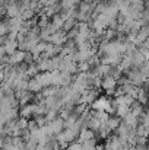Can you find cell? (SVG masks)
Instances as JSON below:
<instances>
[{"mask_svg": "<svg viewBox=\"0 0 149 150\" xmlns=\"http://www.w3.org/2000/svg\"><path fill=\"white\" fill-rule=\"evenodd\" d=\"M145 106L142 105V103H139L138 100H135V103L130 106V112L135 115V117H138V118H142V115L145 114Z\"/></svg>", "mask_w": 149, "mask_h": 150, "instance_id": "cell-8", "label": "cell"}, {"mask_svg": "<svg viewBox=\"0 0 149 150\" xmlns=\"http://www.w3.org/2000/svg\"><path fill=\"white\" fill-rule=\"evenodd\" d=\"M6 15L9 16V19H10V18H18V16H21V9H19V6H18L16 1H12V3H9V4L6 6Z\"/></svg>", "mask_w": 149, "mask_h": 150, "instance_id": "cell-6", "label": "cell"}, {"mask_svg": "<svg viewBox=\"0 0 149 150\" xmlns=\"http://www.w3.org/2000/svg\"><path fill=\"white\" fill-rule=\"evenodd\" d=\"M120 124H121V120H120L118 117H115V115H110V118H108V121H107V125L110 127L111 131H115V130L120 127Z\"/></svg>", "mask_w": 149, "mask_h": 150, "instance_id": "cell-10", "label": "cell"}, {"mask_svg": "<svg viewBox=\"0 0 149 150\" xmlns=\"http://www.w3.org/2000/svg\"><path fill=\"white\" fill-rule=\"evenodd\" d=\"M66 41H67V34L61 29V31H57V32H54L51 37H50V44H53V45H57V47H63L64 44H66Z\"/></svg>", "mask_w": 149, "mask_h": 150, "instance_id": "cell-1", "label": "cell"}, {"mask_svg": "<svg viewBox=\"0 0 149 150\" xmlns=\"http://www.w3.org/2000/svg\"><path fill=\"white\" fill-rule=\"evenodd\" d=\"M38 74H40V70H38L37 64H31V66L26 67V76H28L29 79H32V77H35V76H38Z\"/></svg>", "mask_w": 149, "mask_h": 150, "instance_id": "cell-13", "label": "cell"}, {"mask_svg": "<svg viewBox=\"0 0 149 150\" xmlns=\"http://www.w3.org/2000/svg\"><path fill=\"white\" fill-rule=\"evenodd\" d=\"M1 136H6V134H4V124L0 122V137H1Z\"/></svg>", "mask_w": 149, "mask_h": 150, "instance_id": "cell-20", "label": "cell"}, {"mask_svg": "<svg viewBox=\"0 0 149 150\" xmlns=\"http://www.w3.org/2000/svg\"><path fill=\"white\" fill-rule=\"evenodd\" d=\"M129 112H130V106H126V105H117V108H115V117H118L120 120H123Z\"/></svg>", "mask_w": 149, "mask_h": 150, "instance_id": "cell-11", "label": "cell"}, {"mask_svg": "<svg viewBox=\"0 0 149 150\" xmlns=\"http://www.w3.org/2000/svg\"><path fill=\"white\" fill-rule=\"evenodd\" d=\"M4 51H6V54H7V55L15 54V52L18 51V41H16V40H13V41L7 40V41H6V44H4Z\"/></svg>", "mask_w": 149, "mask_h": 150, "instance_id": "cell-9", "label": "cell"}, {"mask_svg": "<svg viewBox=\"0 0 149 150\" xmlns=\"http://www.w3.org/2000/svg\"><path fill=\"white\" fill-rule=\"evenodd\" d=\"M78 23H76V19L75 18H69L67 21H64V23H63V31L67 34L70 29H73L75 26H76Z\"/></svg>", "mask_w": 149, "mask_h": 150, "instance_id": "cell-12", "label": "cell"}, {"mask_svg": "<svg viewBox=\"0 0 149 150\" xmlns=\"http://www.w3.org/2000/svg\"><path fill=\"white\" fill-rule=\"evenodd\" d=\"M47 125L50 127V130H51V133H53L54 136H58V134L64 130V120L60 118V117H57L54 121H51Z\"/></svg>", "mask_w": 149, "mask_h": 150, "instance_id": "cell-2", "label": "cell"}, {"mask_svg": "<svg viewBox=\"0 0 149 150\" xmlns=\"http://www.w3.org/2000/svg\"><path fill=\"white\" fill-rule=\"evenodd\" d=\"M95 139V133L89 128H82L79 136H78V142L79 143H83V142H88V140H92Z\"/></svg>", "mask_w": 149, "mask_h": 150, "instance_id": "cell-7", "label": "cell"}, {"mask_svg": "<svg viewBox=\"0 0 149 150\" xmlns=\"http://www.w3.org/2000/svg\"><path fill=\"white\" fill-rule=\"evenodd\" d=\"M60 4H61V10H72V9H75V0H61L60 1Z\"/></svg>", "mask_w": 149, "mask_h": 150, "instance_id": "cell-16", "label": "cell"}, {"mask_svg": "<svg viewBox=\"0 0 149 150\" xmlns=\"http://www.w3.org/2000/svg\"><path fill=\"white\" fill-rule=\"evenodd\" d=\"M24 58H25V51H21L18 50L15 54L9 55V66H19L24 63Z\"/></svg>", "mask_w": 149, "mask_h": 150, "instance_id": "cell-5", "label": "cell"}, {"mask_svg": "<svg viewBox=\"0 0 149 150\" xmlns=\"http://www.w3.org/2000/svg\"><path fill=\"white\" fill-rule=\"evenodd\" d=\"M1 96H3V95H1V92H0V98H1Z\"/></svg>", "mask_w": 149, "mask_h": 150, "instance_id": "cell-23", "label": "cell"}, {"mask_svg": "<svg viewBox=\"0 0 149 150\" xmlns=\"http://www.w3.org/2000/svg\"><path fill=\"white\" fill-rule=\"evenodd\" d=\"M50 25V19L46 16V15H40V19H38V23H37V26L40 28V29H44V28H47Z\"/></svg>", "mask_w": 149, "mask_h": 150, "instance_id": "cell-15", "label": "cell"}, {"mask_svg": "<svg viewBox=\"0 0 149 150\" xmlns=\"http://www.w3.org/2000/svg\"><path fill=\"white\" fill-rule=\"evenodd\" d=\"M28 121H29V120L19 117V118H18V127H19L21 130H26V128H28Z\"/></svg>", "mask_w": 149, "mask_h": 150, "instance_id": "cell-18", "label": "cell"}, {"mask_svg": "<svg viewBox=\"0 0 149 150\" xmlns=\"http://www.w3.org/2000/svg\"><path fill=\"white\" fill-rule=\"evenodd\" d=\"M7 34H9V25H7V21L0 22V37H7Z\"/></svg>", "mask_w": 149, "mask_h": 150, "instance_id": "cell-17", "label": "cell"}, {"mask_svg": "<svg viewBox=\"0 0 149 150\" xmlns=\"http://www.w3.org/2000/svg\"><path fill=\"white\" fill-rule=\"evenodd\" d=\"M35 108H37V103H28V105H24L19 111V115L22 118H26L29 120L31 117H35Z\"/></svg>", "mask_w": 149, "mask_h": 150, "instance_id": "cell-3", "label": "cell"}, {"mask_svg": "<svg viewBox=\"0 0 149 150\" xmlns=\"http://www.w3.org/2000/svg\"><path fill=\"white\" fill-rule=\"evenodd\" d=\"M43 89H44V86L41 85L38 76H35V77H32V79L28 80V91H29V92H32V93H40Z\"/></svg>", "mask_w": 149, "mask_h": 150, "instance_id": "cell-4", "label": "cell"}, {"mask_svg": "<svg viewBox=\"0 0 149 150\" xmlns=\"http://www.w3.org/2000/svg\"><path fill=\"white\" fill-rule=\"evenodd\" d=\"M4 82V71L3 70H0V85Z\"/></svg>", "mask_w": 149, "mask_h": 150, "instance_id": "cell-21", "label": "cell"}, {"mask_svg": "<svg viewBox=\"0 0 149 150\" xmlns=\"http://www.w3.org/2000/svg\"><path fill=\"white\" fill-rule=\"evenodd\" d=\"M79 1H81V0H75V3H79Z\"/></svg>", "mask_w": 149, "mask_h": 150, "instance_id": "cell-22", "label": "cell"}, {"mask_svg": "<svg viewBox=\"0 0 149 150\" xmlns=\"http://www.w3.org/2000/svg\"><path fill=\"white\" fill-rule=\"evenodd\" d=\"M34 16H35V12L32 9H26V10L21 12V19L22 21H31V19H34Z\"/></svg>", "mask_w": 149, "mask_h": 150, "instance_id": "cell-14", "label": "cell"}, {"mask_svg": "<svg viewBox=\"0 0 149 150\" xmlns=\"http://www.w3.org/2000/svg\"><path fill=\"white\" fill-rule=\"evenodd\" d=\"M6 15V6H0V16Z\"/></svg>", "mask_w": 149, "mask_h": 150, "instance_id": "cell-19", "label": "cell"}]
</instances>
